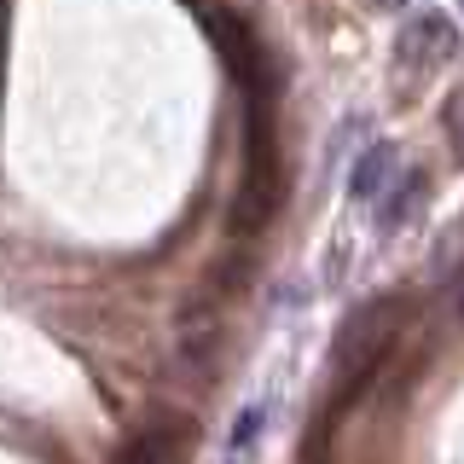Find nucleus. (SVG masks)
Listing matches in <instances>:
<instances>
[{"mask_svg": "<svg viewBox=\"0 0 464 464\" xmlns=\"http://www.w3.org/2000/svg\"><path fill=\"white\" fill-rule=\"evenodd\" d=\"M401 319H406V302L389 296V302H366V308L343 325V337H337V406H348L377 377L383 354L401 337Z\"/></svg>", "mask_w": 464, "mask_h": 464, "instance_id": "obj_1", "label": "nucleus"}, {"mask_svg": "<svg viewBox=\"0 0 464 464\" xmlns=\"http://www.w3.org/2000/svg\"><path fill=\"white\" fill-rule=\"evenodd\" d=\"M395 53H401V58H406L412 70L447 64V58L459 53V29H453V18H441V12H418V18L401 29Z\"/></svg>", "mask_w": 464, "mask_h": 464, "instance_id": "obj_2", "label": "nucleus"}, {"mask_svg": "<svg viewBox=\"0 0 464 464\" xmlns=\"http://www.w3.org/2000/svg\"><path fill=\"white\" fill-rule=\"evenodd\" d=\"M395 174H401V157H395V145H372V151L354 163V180H348V186H354V198H366V203H372V198L383 192L389 180H395Z\"/></svg>", "mask_w": 464, "mask_h": 464, "instance_id": "obj_3", "label": "nucleus"}, {"mask_svg": "<svg viewBox=\"0 0 464 464\" xmlns=\"http://www.w3.org/2000/svg\"><path fill=\"white\" fill-rule=\"evenodd\" d=\"M418 192H424V174H395V186H389V203L377 209V227L383 232H395L406 215L418 209Z\"/></svg>", "mask_w": 464, "mask_h": 464, "instance_id": "obj_4", "label": "nucleus"}, {"mask_svg": "<svg viewBox=\"0 0 464 464\" xmlns=\"http://www.w3.org/2000/svg\"><path fill=\"white\" fill-rule=\"evenodd\" d=\"M256 430H261V406H250V412L232 424V447H250V441H256Z\"/></svg>", "mask_w": 464, "mask_h": 464, "instance_id": "obj_5", "label": "nucleus"}]
</instances>
